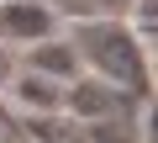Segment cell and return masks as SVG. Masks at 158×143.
<instances>
[{
    "label": "cell",
    "mask_w": 158,
    "mask_h": 143,
    "mask_svg": "<svg viewBox=\"0 0 158 143\" xmlns=\"http://www.w3.org/2000/svg\"><path fill=\"white\" fill-rule=\"evenodd\" d=\"M53 16L48 6H27V0H0V37H48Z\"/></svg>",
    "instance_id": "3957f363"
},
{
    "label": "cell",
    "mask_w": 158,
    "mask_h": 143,
    "mask_svg": "<svg viewBox=\"0 0 158 143\" xmlns=\"http://www.w3.org/2000/svg\"><path fill=\"white\" fill-rule=\"evenodd\" d=\"M21 90H27V96H32V101H42V106H53V101H63V96H58V90H53V85H37V80H27V85H21Z\"/></svg>",
    "instance_id": "8992f818"
},
{
    "label": "cell",
    "mask_w": 158,
    "mask_h": 143,
    "mask_svg": "<svg viewBox=\"0 0 158 143\" xmlns=\"http://www.w3.org/2000/svg\"><path fill=\"white\" fill-rule=\"evenodd\" d=\"M69 106L79 111V122H100V117H127V90L106 85V80H90V85H74L69 90Z\"/></svg>",
    "instance_id": "7a4b0ae2"
},
{
    "label": "cell",
    "mask_w": 158,
    "mask_h": 143,
    "mask_svg": "<svg viewBox=\"0 0 158 143\" xmlns=\"http://www.w3.org/2000/svg\"><path fill=\"white\" fill-rule=\"evenodd\" d=\"M137 0H48V11L74 16V21H100V16H132Z\"/></svg>",
    "instance_id": "277c9868"
},
{
    "label": "cell",
    "mask_w": 158,
    "mask_h": 143,
    "mask_svg": "<svg viewBox=\"0 0 158 143\" xmlns=\"http://www.w3.org/2000/svg\"><path fill=\"white\" fill-rule=\"evenodd\" d=\"M69 48H74V58H85V64L95 69V80H106V85H116V90L148 96V69H153V58H148V42L132 32V21H121V16L79 21V32H74Z\"/></svg>",
    "instance_id": "6da1fadb"
},
{
    "label": "cell",
    "mask_w": 158,
    "mask_h": 143,
    "mask_svg": "<svg viewBox=\"0 0 158 143\" xmlns=\"http://www.w3.org/2000/svg\"><path fill=\"white\" fill-rule=\"evenodd\" d=\"M32 64L37 69H48V74H74V48L69 42H37V53H32Z\"/></svg>",
    "instance_id": "5b68a950"
}]
</instances>
